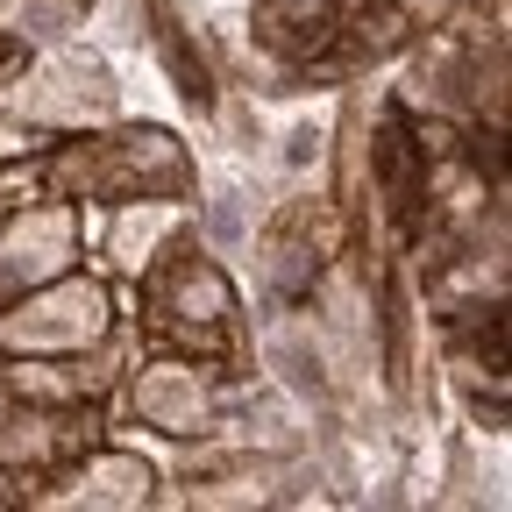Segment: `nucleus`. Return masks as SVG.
I'll return each mask as SVG.
<instances>
[{
    "mask_svg": "<svg viewBox=\"0 0 512 512\" xmlns=\"http://www.w3.org/2000/svg\"><path fill=\"white\" fill-rule=\"evenodd\" d=\"M128 328L114 306V278L100 264H72L50 285H29L0 299V356H64V349H100Z\"/></svg>",
    "mask_w": 512,
    "mask_h": 512,
    "instance_id": "obj_1",
    "label": "nucleus"
},
{
    "mask_svg": "<svg viewBox=\"0 0 512 512\" xmlns=\"http://www.w3.org/2000/svg\"><path fill=\"white\" fill-rule=\"evenodd\" d=\"M8 107L29 114V121H43V128H57V136H72V128H107L121 114L114 64L93 43H79V36H64L50 50H29L22 86L8 93Z\"/></svg>",
    "mask_w": 512,
    "mask_h": 512,
    "instance_id": "obj_2",
    "label": "nucleus"
},
{
    "mask_svg": "<svg viewBox=\"0 0 512 512\" xmlns=\"http://www.w3.org/2000/svg\"><path fill=\"white\" fill-rule=\"evenodd\" d=\"M114 406L107 399H79V406H36V399H0V470L22 491V505L86 448L107 434Z\"/></svg>",
    "mask_w": 512,
    "mask_h": 512,
    "instance_id": "obj_3",
    "label": "nucleus"
},
{
    "mask_svg": "<svg viewBox=\"0 0 512 512\" xmlns=\"http://www.w3.org/2000/svg\"><path fill=\"white\" fill-rule=\"evenodd\" d=\"M157 484H164V470L143 456V448L100 434L86 456L64 463L29 505L36 512H143V505H157Z\"/></svg>",
    "mask_w": 512,
    "mask_h": 512,
    "instance_id": "obj_4",
    "label": "nucleus"
},
{
    "mask_svg": "<svg viewBox=\"0 0 512 512\" xmlns=\"http://www.w3.org/2000/svg\"><path fill=\"white\" fill-rule=\"evenodd\" d=\"M86 264L79 249V221H72V200H29L15 214H0V299H15L29 285H50L57 271Z\"/></svg>",
    "mask_w": 512,
    "mask_h": 512,
    "instance_id": "obj_5",
    "label": "nucleus"
},
{
    "mask_svg": "<svg viewBox=\"0 0 512 512\" xmlns=\"http://www.w3.org/2000/svg\"><path fill=\"white\" fill-rule=\"evenodd\" d=\"M121 384V335L100 349H64V356H0V399H36V406H79L107 399Z\"/></svg>",
    "mask_w": 512,
    "mask_h": 512,
    "instance_id": "obj_6",
    "label": "nucleus"
},
{
    "mask_svg": "<svg viewBox=\"0 0 512 512\" xmlns=\"http://www.w3.org/2000/svg\"><path fill=\"white\" fill-rule=\"evenodd\" d=\"M185 221H192V200H157V192L107 200V235H100V249L86 256V264H100L107 278H128V285H136Z\"/></svg>",
    "mask_w": 512,
    "mask_h": 512,
    "instance_id": "obj_7",
    "label": "nucleus"
},
{
    "mask_svg": "<svg viewBox=\"0 0 512 512\" xmlns=\"http://www.w3.org/2000/svg\"><path fill=\"white\" fill-rule=\"evenodd\" d=\"M192 235H200V249H214V256H242V249H249V235H256L249 192H235V185L207 192V200L192 207Z\"/></svg>",
    "mask_w": 512,
    "mask_h": 512,
    "instance_id": "obj_8",
    "label": "nucleus"
},
{
    "mask_svg": "<svg viewBox=\"0 0 512 512\" xmlns=\"http://www.w3.org/2000/svg\"><path fill=\"white\" fill-rule=\"evenodd\" d=\"M278 143H285V150H278V164H285L292 178H306V171L320 178V164H328V150H335V121H313V114H299Z\"/></svg>",
    "mask_w": 512,
    "mask_h": 512,
    "instance_id": "obj_9",
    "label": "nucleus"
}]
</instances>
